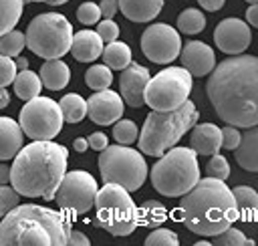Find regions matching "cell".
Listing matches in <instances>:
<instances>
[{"mask_svg": "<svg viewBox=\"0 0 258 246\" xmlns=\"http://www.w3.org/2000/svg\"><path fill=\"white\" fill-rule=\"evenodd\" d=\"M206 93L226 123L244 129L258 125V58L240 52L214 65Z\"/></svg>", "mask_w": 258, "mask_h": 246, "instance_id": "6da1fadb", "label": "cell"}, {"mask_svg": "<svg viewBox=\"0 0 258 246\" xmlns=\"http://www.w3.org/2000/svg\"><path fill=\"white\" fill-rule=\"evenodd\" d=\"M69 151L64 145L48 141H32L20 147L10 165V186L18 196L52 200L67 171Z\"/></svg>", "mask_w": 258, "mask_h": 246, "instance_id": "7a4b0ae2", "label": "cell"}, {"mask_svg": "<svg viewBox=\"0 0 258 246\" xmlns=\"http://www.w3.org/2000/svg\"><path fill=\"white\" fill-rule=\"evenodd\" d=\"M179 220L187 230L200 236H216L238 220L232 190L216 177L198 179L196 186L183 194L179 208Z\"/></svg>", "mask_w": 258, "mask_h": 246, "instance_id": "3957f363", "label": "cell"}, {"mask_svg": "<svg viewBox=\"0 0 258 246\" xmlns=\"http://www.w3.org/2000/svg\"><path fill=\"white\" fill-rule=\"evenodd\" d=\"M67 234L62 214L36 204L14 206L0 218V246H62Z\"/></svg>", "mask_w": 258, "mask_h": 246, "instance_id": "277c9868", "label": "cell"}, {"mask_svg": "<svg viewBox=\"0 0 258 246\" xmlns=\"http://www.w3.org/2000/svg\"><path fill=\"white\" fill-rule=\"evenodd\" d=\"M198 117L200 113L194 101H183L177 109L171 111H151L145 117L141 133L137 135L139 151H143L145 155L159 157L196 125Z\"/></svg>", "mask_w": 258, "mask_h": 246, "instance_id": "5b68a950", "label": "cell"}, {"mask_svg": "<svg viewBox=\"0 0 258 246\" xmlns=\"http://www.w3.org/2000/svg\"><path fill=\"white\" fill-rule=\"evenodd\" d=\"M198 153L189 147H169L151 167L153 188L167 198H177L189 192L200 179Z\"/></svg>", "mask_w": 258, "mask_h": 246, "instance_id": "8992f818", "label": "cell"}, {"mask_svg": "<svg viewBox=\"0 0 258 246\" xmlns=\"http://www.w3.org/2000/svg\"><path fill=\"white\" fill-rule=\"evenodd\" d=\"M97 210L95 222L113 236H129L137 228V206L131 200V192L119 183L107 181L95 194L93 202Z\"/></svg>", "mask_w": 258, "mask_h": 246, "instance_id": "52a82bcc", "label": "cell"}, {"mask_svg": "<svg viewBox=\"0 0 258 246\" xmlns=\"http://www.w3.org/2000/svg\"><path fill=\"white\" fill-rule=\"evenodd\" d=\"M73 40V26L71 22L58 12H44L30 20L24 42L40 58H60L69 52Z\"/></svg>", "mask_w": 258, "mask_h": 246, "instance_id": "ba28073f", "label": "cell"}, {"mask_svg": "<svg viewBox=\"0 0 258 246\" xmlns=\"http://www.w3.org/2000/svg\"><path fill=\"white\" fill-rule=\"evenodd\" d=\"M99 171L101 179L107 183H119L127 192L141 188L147 175V163L141 151L131 149L129 145H107L99 153Z\"/></svg>", "mask_w": 258, "mask_h": 246, "instance_id": "9c48e42d", "label": "cell"}, {"mask_svg": "<svg viewBox=\"0 0 258 246\" xmlns=\"http://www.w3.org/2000/svg\"><path fill=\"white\" fill-rule=\"evenodd\" d=\"M191 93V75L183 67H167L155 77H149L143 103L153 111H171L187 101Z\"/></svg>", "mask_w": 258, "mask_h": 246, "instance_id": "30bf717a", "label": "cell"}, {"mask_svg": "<svg viewBox=\"0 0 258 246\" xmlns=\"http://www.w3.org/2000/svg\"><path fill=\"white\" fill-rule=\"evenodd\" d=\"M62 113L56 101L48 97H32L20 109V129L32 141H48L54 139L62 129Z\"/></svg>", "mask_w": 258, "mask_h": 246, "instance_id": "8fae6325", "label": "cell"}, {"mask_svg": "<svg viewBox=\"0 0 258 246\" xmlns=\"http://www.w3.org/2000/svg\"><path fill=\"white\" fill-rule=\"evenodd\" d=\"M97 194V181L89 171L75 169V171H64L56 192H54V202L64 214L71 216H81L87 214L93 208Z\"/></svg>", "mask_w": 258, "mask_h": 246, "instance_id": "7c38bea8", "label": "cell"}, {"mask_svg": "<svg viewBox=\"0 0 258 246\" xmlns=\"http://www.w3.org/2000/svg\"><path fill=\"white\" fill-rule=\"evenodd\" d=\"M141 50L151 63L167 65L179 56L181 38L173 26L155 22L149 24L141 34Z\"/></svg>", "mask_w": 258, "mask_h": 246, "instance_id": "4fadbf2b", "label": "cell"}, {"mask_svg": "<svg viewBox=\"0 0 258 246\" xmlns=\"http://www.w3.org/2000/svg\"><path fill=\"white\" fill-rule=\"evenodd\" d=\"M250 26L240 18H224L214 30L216 46L226 54H240L250 46Z\"/></svg>", "mask_w": 258, "mask_h": 246, "instance_id": "5bb4252c", "label": "cell"}, {"mask_svg": "<svg viewBox=\"0 0 258 246\" xmlns=\"http://www.w3.org/2000/svg\"><path fill=\"white\" fill-rule=\"evenodd\" d=\"M123 109H125V103L121 95L109 89L95 91L87 99V115L97 125H113L117 119L123 117Z\"/></svg>", "mask_w": 258, "mask_h": 246, "instance_id": "9a60e30c", "label": "cell"}, {"mask_svg": "<svg viewBox=\"0 0 258 246\" xmlns=\"http://www.w3.org/2000/svg\"><path fill=\"white\" fill-rule=\"evenodd\" d=\"M121 77H119V89H121V99L123 103H127L129 107H141L143 103V91L145 85L149 81V69L137 65V63H129L125 69H121Z\"/></svg>", "mask_w": 258, "mask_h": 246, "instance_id": "2e32d148", "label": "cell"}, {"mask_svg": "<svg viewBox=\"0 0 258 246\" xmlns=\"http://www.w3.org/2000/svg\"><path fill=\"white\" fill-rule=\"evenodd\" d=\"M179 58L183 69L191 75V77H204L208 75L214 65H216V54L214 50L200 40H189L181 50H179Z\"/></svg>", "mask_w": 258, "mask_h": 246, "instance_id": "e0dca14e", "label": "cell"}, {"mask_svg": "<svg viewBox=\"0 0 258 246\" xmlns=\"http://www.w3.org/2000/svg\"><path fill=\"white\" fill-rule=\"evenodd\" d=\"M191 149L198 155H214L222 149V129L214 123H200L191 131Z\"/></svg>", "mask_w": 258, "mask_h": 246, "instance_id": "ac0fdd59", "label": "cell"}, {"mask_svg": "<svg viewBox=\"0 0 258 246\" xmlns=\"http://www.w3.org/2000/svg\"><path fill=\"white\" fill-rule=\"evenodd\" d=\"M73 56L81 63H91L97 60L103 52V40L99 38V34L95 30H81L77 34H73L71 40V48Z\"/></svg>", "mask_w": 258, "mask_h": 246, "instance_id": "d6986e66", "label": "cell"}, {"mask_svg": "<svg viewBox=\"0 0 258 246\" xmlns=\"http://www.w3.org/2000/svg\"><path fill=\"white\" fill-rule=\"evenodd\" d=\"M119 10L131 22H151L163 8V0H117Z\"/></svg>", "mask_w": 258, "mask_h": 246, "instance_id": "ffe728a7", "label": "cell"}, {"mask_svg": "<svg viewBox=\"0 0 258 246\" xmlns=\"http://www.w3.org/2000/svg\"><path fill=\"white\" fill-rule=\"evenodd\" d=\"M236 161L246 171H258V129L246 127V133L240 135V143L234 149Z\"/></svg>", "mask_w": 258, "mask_h": 246, "instance_id": "44dd1931", "label": "cell"}, {"mask_svg": "<svg viewBox=\"0 0 258 246\" xmlns=\"http://www.w3.org/2000/svg\"><path fill=\"white\" fill-rule=\"evenodd\" d=\"M22 129L10 117H0V161L12 159L22 147Z\"/></svg>", "mask_w": 258, "mask_h": 246, "instance_id": "7402d4cb", "label": "cell"}, {"mask_svg": "<svg viewBox=\"0 0 258 246\" xmlns=\"http://www.w3.org/2000/svg\"><path fill=\"white\" fill-rule=\"evenodd\" d=\"M40 83L50 91H60L71 81V69L60 58H48L40 67Z\"/></svg>", "mask_w": 258, "mask_h": 246, "instance_id": "603a6c76", "label": "cell"}, {"mask_svg": "<svg viewBox=\"0 0 258 246\" xmlns=\"http://www.w3.org/2000/svg\"><path fill=\"white\" fill-rule=\"evenodd\" d=\"M238 218L244 222H254L258 218V194L250 186H236L232 190Z\"/></svg>", "mask_w": 258, "mask_h": 246, "instance_id": "cb8c5ba5", "label": "cell"}, {"mask_svg": "<svg viewBox=\"0 0 258 246\" xmlns=\"http://www.w3.org/2000/svg\"><path fill=\"white\" fill-rule=\"evenodd\" d=\"M167 220V208L161 202L145 200L141 206H137V226L157 228Z\"/></svg>", "mask_w": 258, "mask_h": 246, "instance_id": "d4e9b609", "label": "cell"}, {"mask_svg": "<svg viewBox=\"0 0 258 246\" xmlns=\"http://www.w3.org/2000/svg\"><path fill=\"white\" fill-rule=\"evenodd\" d=\"M12 85H14V93H16V97H20L22 101H28V99L40 95V89H42L40 77H38L36 73L28 71V69L18 71L16 77H14V81H12Z\"/></svg>", "mask_w": 258, "mask_h": 246, "instance_id": "484cf974", "label": "cell"}, {"mask_svg": "<svg viewBox=\"0 0 258 246\" xmlns=\"http://www.w3.org/2000/svg\"><path fill=\"white\" fill-rule=\"evenodd\" d=\"M101 56L109 69L121 71L131 63V48L121 40H113V42H107V46H103Z\"/></svg>", "mask_w": 258, "mask_h": 246, "instance_id": "4316f807", "label": "cell"}, {"mask_svg": "<svg viewBox=\"0 0 258 246\" xmlns=\"http://www.w3.org/2000/svg\"><path fill=\"white\" fill-rule=\"evenodd\" d=\"M58 107H60V113H62V119L67 123H79L81 119H85L87 115V101L77 95V93H69L64 95L60 101H58Z\"/></svg>", "mask_w": 258, "mask_h": 246, "instance_id": "83f0119b", "label": "cell"}, {"mask_svg": "<svg viewBox=\"0 0 258 246\" xmlns=\"http://www.w3.org/2000/svg\"><path fill=\"white\" fill-rule=\"evenodd\" d=\"M24 0H0V34L14 28L22 16Z\"/></svg>", "mask_w": 258, "mask_h": 246, "instance_id": "f1b7e54d", "label": "cell"}, {"mask_svg": "<svg viewBox=\"0 0 258 246\" xmlns=\"http://www.w3.org/2000/svg\"><path fill=\"white\" fill-rule=\"evenodd\" d=\"M85 83L93 91L109 89V85L113 83V73H111V69L107 65H93L85 73Z\"/></svg>", "mask_w": 258, "mask_h": 246, "instance_id": "f546056e", "label": "cell"}, {"mask_svg": "<svg viewBox=\"0 0 258 246\" xmlns=\"http://www.w3.org/2000/svg\"><path fill=\"white\" fill-rule=\"evenodd\" d=\"M177 28L183 34H198L206 28V16L196 8H185L177 16Z\"/></svg>", "mask_w": 258, "mask_h": 246, "instance_id": "4dcf8cb0", "label": "cell"}, {"mask_svg": "<svg viewBox=\"0 0 258 246\" xmlns=\"http://www.w3.org/2000/svg\"><path fill=\"white\" fill-rule=\"evenodd\" d=\"M24 46H26L24 34L18 32L16 28H10L8 32L0 34V54H6L10 58H14V56H18L22 52Z\"/></svg>", "mask_w": 258, "mask_h": 246, "instance_id": "1f68e13d", "label": "cell"}, {"mask_svg": "<svg viewBox=\"0 0 258 246\" xmlns=\"http://www.w3.org/2000/svg\"><path fill=\"white\" fill-rule=\"evenodd\" d=\"M212 244H216V246H242V244L254 246V240H248L242 230L228 226V228L222 230L220 234L212 236Z\"/></svg>", "mask_w": 258, "mask_h": 246, "instance_id": "d6a6232c", "label": "cell"}, {"mask_svg": "<svg viewBox=\"0 0 258 246\" xmlns=\"http://www.w3.org/2000/svg\"><path fill=\"white\" fill-rule=\"evenodd\" d=\"M139 131H137V125L133 121H127V119H117L115 121V127H113V137L121 143V145H131L135 139H137Z\"/></svg>", "mask_w": 258, "mask_h": 246, "instance_id": "836d02e7", "label": "cell"}, {"mask_svg": "<svg viewBox=\"0 0 258 246\" xmlns=\"http://www.w3.org/2000/svg\"><path fill=\"white\" fill-rule=\"evenodd\" d=\"M206 171H208L210 177H216V179L226 181L228 175H230V163H228V159H226L224 155L214 153L212 159H210L208 165H206Z\"/></svg>", "mask_w": 258, "mask_h": 246, "instance_id": "e575fe53", "label": "cell"}, {"mask_svg": "<svg viewBox=\"0 0 258 246\" xmlns=\"http://www.w3.org/2000/svg\"><path fill=\"white\" fill-rule=\"evenodd\" d=\"M145 244L147 246H155V244H165V246H177L179 244V238L175 236V232L167 230V228H155L153 232H149V236L145 238Z\"/></svg>", "mask_w": 258, "mask_h": 246, "instance_id": "d590c367", "label": "cell"}, {"mask_svg": "<svg viewBox=\"0 0 258 246\" xmlns=\"http://www.w3.org/2000/svg\"><path fill=\"white\" fill-rule=\"evenodd\" d=\"M77 18H79V22L85 24V26L97 24L99 18H101L99 4H95V2H83V4L77 8Z\"/></svg>", "mask_w": 258, "mask_h": 246, "instance_id": "8d00e7d4", "label": "cell"}, {"mask_svg": "<svg viewBox=\"0 0 258 246\" xmlns=\"http://www.w3.org/2000/svg\"><path fill=\"white\" fill-rule=\"evenodd\" d=\"M18 192L12 188V186H8V183H4V186H0V218L4 216V214H8L14 206H18Z\"/></svg>", "mask_w": 258, "mask_h": 246, "instance_id": "74e56055", "label": "cell"}, {"mask_svg": "<svg viewBox=\"0 0 258 246\" xmlns=\"http://www.w3.org/2000/svg\"><path fill=\"white\" fill-rule=\"evenodd\" d=\"M97 34L103 42H113L119 38V26L115 24L113 18H105L103 22L97 24Z\"/></svg>", "mask_w": 258, "mask_h": 246, "instance_id": "f35d334b", "label": "cell"}, {"mask_svg": "<svg viewBox=\"0 0 258 246\" xmlns=\"http://www.w3.org/2000/svg\"><path fill=\"white\" fill-rule=\"evenodd\" d=\"M16 71L18 69H16L14 60L10 56H6V54H0V87L10 85L14 81V77H16Z\"/></svg>", "mask_w": 258, "mask_h": 246, "instance_id": "ab89813d", "label": "cell"}, {"mask_svg": "<svg viewBox=\"0 0 258 246\" xmlns=\"http://www.w3.org/2000/svg\"><path fill=\"white\" fill-rule=\"evenodd\" d=\"M240 143V131L234 125H228L222 129V147L224 149H236V145Z\"/></svg>", "mask_w": 258, "mask_h": 246, "instance_id": "60d3db41", "label": "cell"}, {"mask_svg": "<svg viewBox=\"0 0 258 246\" xmlns=\"http://www.w3.org/2000/svg\"><path fill=\"white\" fill-rule=\"evenodd\" d=\"M87 143H89V147H91V149L101 151V149H105V147L109 145V137H107L105 133L97 131V133H91V135L87 137Z\"/></svg>", "mask_w": 258, "mask_h": 246, "instance_id": "b9f144b4", "label": "cell"}, {"mask_svg": "<svg viewBox=\"0 0 258 246\" xmlns=\"http://www.w3.org/2000/svg\"><path fill=\"white\" fill-rule=\"evenodd\" d=\"M67 244H69V246H79V244L89 246L91 240H89L83 232H79V230H69V234H67Z\"/></svg>", "mask_w": 258, "mask_h": 246, "instance_id": "7bdbcfd3", "label": "cell"}, {"mask_svg": "<svg viewBox=\"0 0 258 246\" xmlns=\"http://www.w3.org/2000/svg\"><path fill=\"white\" fill-rule=\"evenodd\" d=\"M99 10H101V16H105V18H113V16H115V12L119 10L117 0H101Z\"/></svg>", "mask_w": 258, "mask_h": 246, "instance_id": "ee69618b", "label": "cell"}, {"mask_svg": "<svg viewBox=\"0 0 258 246\" xmlns=\"http://www.w3.org/2000/svg\"><path fill=\"white\" fill-rule=\"evenodd\" d=\"M198 4H200L204 10L216 12V10H220V8L226 4V0H198Z\"/></svg>", "mask_w": 258, "mask_h": 246, "instance_id": "f6af8a7d", "label": "cell"}, {"mask_svg": "<svg viewBox=\"0 0 258 246\" xmlns=\"http://www.w3.org/2000/svg\"><path fill=\"white\" fill-rule=\"evenodd\" d=\"M246 20L250 26H258V4H250V8L246 10Z\"/></svg>", "mask_w": 258, "mask_h": 246, "instance_id": "bcb514c9", "label": "cell"}, {"mask_svg": "<svg viewBox=\"0 0 258 246\" xmlns=\"http://www.w3.org/2000/svg\"><path fill=\"white\" fill-rule=\"evenodd\" d=\"M10 183V165L0 163V186Z\"/></svg>", "mask_w": 258, "mask_h": 246, "instance_id": "7dc6e473", "label": "cell"}, {"mask_svg": "<svg viewBox=\"0 0 258 246\" xmlns=\"http://www.w3.org/2000/svg\"><path fill=\"white\" fill-rule=\"evenodd\" d=\"M75 151H79V153H83V151H87V147H89V143H87V139H83V137H79V139H75Z\"/></svg>", "mask_w": 258, "mask_h": 246, "instance_id": "c3c4849f", "label": "cell"}, {"mask_svg": "<svg viewBox=\"0 0 258 246\" xmlns=\"http://www.w3.org/2000/svg\"><path fill=\"white\" fill-rule=\"evenodd\" d=\"M8 103H10V95H8V91L4 87H0V109L8 107Z\"/></svg>", "mask_w": 258, "mask_h": 246, "instance_id": "681fc988", "label": "cell"}, {"mask_svg": "<svg viewBox=\"0 0 258 246\" xmlns=\"http://www.w3.org/2000/svg\"><path fill=\"white\" fill-rule=\"evenodd\" d=\"M14 65H16V69H28V60L24 58V56H16V60H14Z\"/></svg>", "mask_w": 258, "mask_h": 246, "instance_id": "f907efd6", "label": "cell"}, {"mask_svg": "<svg viewBox=\"0 0 258 246\" xmlns=\"http://www.w3.org/2000/svg\"><path fill=\"white\" fill-rule=\"evenodd\" d=\"M48 4H52V6H56V4H64V2H69V0H46Z\"/></svg>", "mask_w": 258, "mask_h": 246, "instance_id": "816d5d0a", "label": "cell"}, {"mask_svg": "<svg viewBox=\"0 0 258 246\" xmlns=\"http://www.w3.org/2000/svg\"><path fill=\"white\" fill-rule=\"evenodd\" d=\"M198 246H204V244H210V240H200V242H196Z\"/></svg>", "mask_w": 258, "mask_h": 246, "instance_id": "f5cc1de1", "label": "cell"}, {"mask_svg": "<svg viewBox=\"0 0 258 246\" xmlns=\"http://www.w3.org/2000/svg\"><path fill=\"white\" fill-rule=\"evenodd\" d=\"M248 4H258V0H246Z\"/></svg>", "mask_w": 258, "mask_h": 246, "instance_id": "db71d44e", "label": "cell"}, {"mask_svg": "<svg viewBox=\"0 0 258 246\" xmlns=\"http://www.w3.org/2000/svg\"><path fill=\"white\" fill-rule=\"evenodd\" d=\"M28 2H46V0H28Z\"/></svg>", "mask_w": 258, "mask_h": 246, "instance_id": "11a10c76", "label": "cell"}]
</instances>
